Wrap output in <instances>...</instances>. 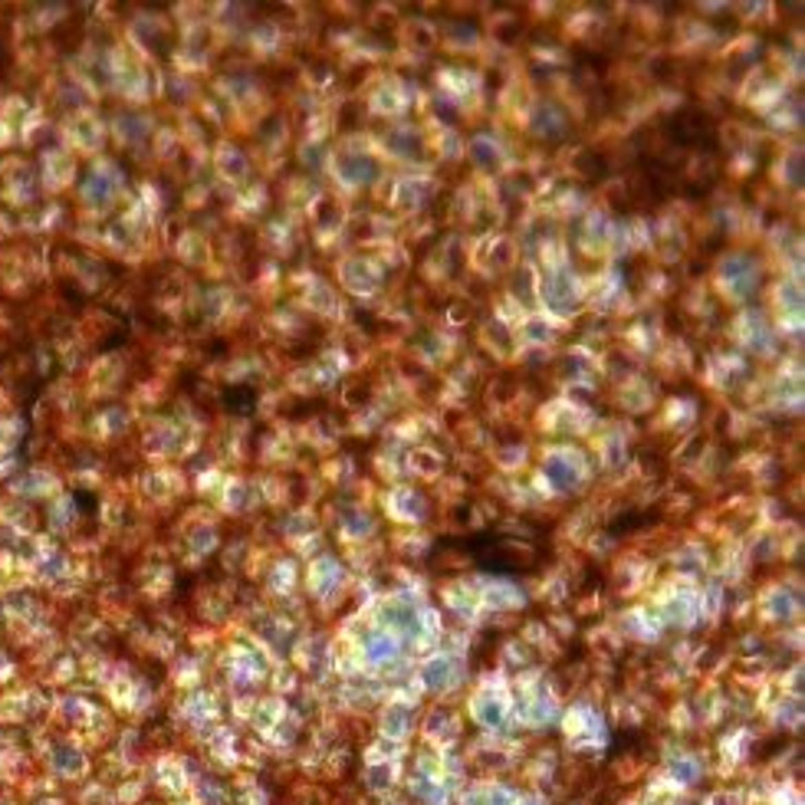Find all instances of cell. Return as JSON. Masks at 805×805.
Returning a JSON list of instances; mask_svg holds the SVG:
<instances>
[{
  "label": "cell",
  "instance_id": "6da1fadb",
  "mask_svg": "<svg viewBox=\"0 0 805 805\" xmlns=\"http://www.w3.org/2000/svg\"><path fill=\"white\" fill-rule=\"evenodd\" d=\"M483 569L490 572H509V575H522V572H536L546 559H549V546L539 542L536 536H520V533H487L470 542V552Z\"/></svg>",
  "mask_w": 805,
  "mask_h": 805
}]
</instances>
